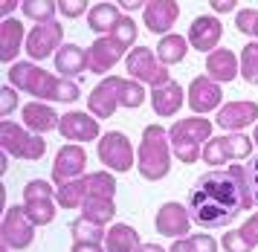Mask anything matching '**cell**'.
I'll use <instances>...</instances> for the list:
<instances>
[{"label": "cell", "mask_w": 258, "mask_h": 252, "mask_svg": "<svg viewBox=\"0 0 258 252\" xmlns=\"http://www.w3.org/2000/svg\"><path fill=\"white\" fill-rule=\"evenodd\" d=\"M249 206H252V197H249L246 165H238V162H232L223 171L200 174L195 185L188 188L191 223L203 229H223Z\"/></svg>", "instance_id": "1"}, {"label": "cell", "mask_w": 258, "mask_h": 252, "mask_svg": "<svg viewBox=\"0 0 258 252\" xmlns=\"http://www.w3.org/2000/svg\"><path fill=\"white\" fill-rule=\"evenodd\" d=\"M9 84L18 87V90H26L29 96H35V102L47 99V102H64L73 104L79 102V84L73 79H61V76H52L47 70H41L35 61H15L9 67Z\"/></svg>", "instance_id": "2"}, {"label": "cell", "mask_w": 258, "mask_h": 252, "mask_svg": "<svg viewBox=\"0 0 258 252\" xmlns=\"http://www.w3.org/2000/svg\"><path fill=\"white\" fill-rule=\"evenodd\" d=\"M145 102V87L134 79H122V76H107L93 87L87 96V107L96 119H110L119 107L137 110Z\"/></svg>", "instance_id": "3"}, {"label": "cell", "mask_w": 258, "mask_h": 252, "mask_svg": "<svg viewBox=\"0 0 258 252\" xmlns=\"http://www.w3.org/2000/svg\"><path fill=\"white\" fill-rule=\"evenodd\" d=\"M137 168H140L142 180L148 183H160L171 171V142H168V131L160 125H148L142 131L140 148H137Z\"/></svg>", "instance_id": "4"}, {"label": "cell", "mask_w": 258, "mask_h": 252, "mask_svg": "<svg viewBox=\"0 0 258 252\" xmlns=\"http://www.w3.org/2000/svg\"><path fill=\"white\" fill-rule=\"evenodd\" d=\"M212 139V122L206 116H188V119H180L168 128V142H171V151L180 162H198L203 157V148Z\"/></svg>", "instance_id": "5"}, {"label": "cell", "mask_w": 258, "mask_h": 252, "mask_svg": "<svg viewBox=\"0 0 258 252\" xmlns=\"http://www.w3.org/2000/svg\"><path fill=\"white\" fill-rule=\"evenodd\" d=\"M0 145H3V154L18 157V160H29V162L41 160L47 154V139L32 134L29 128L12 122V119L0 122Z\"/></svg>", "instance_id": "6"}, {"label": "cell", "mask_w": 258, "mask_h": 252, "mask_svg": "<svg viewBox=\"0 0 258 252\" xmlns=\"http://www.w3.org/2000/svg\"><path fill=\"white\" fill-rule=\"evenodd\" d=\"M125 70L131 73V79L140 81V84H151L154 87H160V84H165V81H171V76H168V67L165 64H160V58L154 55L148 46H134L128 52V58H125Z\"/></svg>", "instance_id": "7"}, {"label": "cell", "mask_w": 258, "mask_h": 252, "mask_svg": "<svg viewBox=\"0 0 258 252\" xmlns=\"http://www.w3.org/2000/svg\"><path fill=\"white\" fill-rule=\"evenodd\" d=\"M55 188L44 180H29L24 185V209L35 226H47L55 220Z\"/></svg>", "instance_id": "8"}, {"label": "cell", "mask_w": 258, "mask_h": 252, "mask_svg": "<svg viewBox=\"0 0 258 252\" xmlns=\"http://www.w3.org/2000/svg\"><path fill=\"white\" fill-rule=\"evenodd\" d=\"M96 154H99V160L105 162L110 171L125 174L134 168V145H131V139L122 131H107V134H102Z\"/></svg>", "instance_id": "9"}, {"label": "cell", "mask_w": 258, "mask_h": 252, "mask_svg": "<svg viewBox=\"0 0 258 252\" xmlns=\"http://www.w3.org/2000/svg\"><path fill=\"white\" fill-rule=\"evenodd\" d=\"M61 41H64V26L61 21H47V23H38L32 32L26 35V55L32 58V61H44L49 58L52 52H58Z\"/></svg>", "instance_id": "10"}, {"label": "cell", "mask_w": 258, "mask_h": 252, "mask_svg": "<svg viewBox=\"0 0 258 252\" xmlns=\"http://www.w3.org/2000/svg\"><path fill=\"white\" fill-rule=\"evenodd\" d=\"M35 241V223L29 220L24 206H9L3 215V243L9 249H26Z\"/></svg>", "instance_id": "11"}, {"label": "cell", "mask_w": 258, "mask_h": 252, "mask_svg": "<svg viewBox=\"0 0 258 252\" xmlns=\"http://www.w3.org/2000/svg\"><path fill=\"white\" fill-rule=\"evenodd\" d=\"M131 46H125L119 38L113 35H105V38H96L90 49H87V58H90V73L96 76H105L110 67H116L122 58H128Z\"/></svg>", "instance_id": "12"}, {"label": "cell", "mask_w": 258, "mask_h": 252, "mask_svg": "<svg viewBox=\"0 0 258 252\" xmlns=\"http://www.w3.org/2000/svg\"><path fill=\"white\" fill-rule=\"evenodd\" d=\"M84 168H87V154L82 145H76V142L61 145L55 162H52V183L64 185L70 180H79V177H84Z\"/></svg>", "instance_id": "13"}, {"label": "cell", "mask_w": 258, "mask_h": 252, "mask_svg": "<svg viewBox=\"0 0 258 252\" xmlns=\"http://www.w3.org/2000/svg\"><path fill=\"white\" fill-rule=\"evenodd\" d=\"M58 134L70 142H93V139H102V131H99V119L93 113H84V110H70V113L61 116Z\"/></svg>", "instance_id": "14"}, {"label": "cell", "mask_w": 258, "mask_h": 252, "mask_svg": "<svg viewBox=\"0 0 258 252\" xmlns=\"http://www.w3.org/2000/svg\"><path fill=\"white\" fill-rule=\"evenodd\" d=\"M180 18V3L177 0H151L145 3L142 9V21H145V29L154 35H171V26Z\"/></svg>", "instance_id": "15"}, {"label": "cell", "mask_w": 258, "mask_h": 252, "mask_svg": "<svg viewBox=\"0 0 258 252\" xmlns=\"http://www.w3.org/2000/svg\"><path fill=\"white\" fill-rule=\"evenodd\" d=\"M221 35H223V23L215 18V15H200L191 21L188 26L186 41L188 46H195L198 52H215L218 44H221Z\"/></svg>", "instance_id": "16"}, {"label": "cell", "mask_w": 258, "mask_h": 252, "mask_svg": "<svg viewBox=\"0 0 258 252\" xmlns=\"http://www.w3.org/2000/svg\"><path fill=\"white\" fill-rule=\"evenodd\" d=\"M154 226H157V232L165 235V238H174V241L186 238L188 229H191L188 206H180V203H165V206H160L157 218H154Z\"/></svg>", "instance_id": "17"}, {"label": "cell", "mask_w": 258, "mask_h": 252, "mask_svg": "<svg viewBox=\"0 0 258 252\" xmlns=\"http://www.w3.org/2000/svg\"><path fill=\"white\" fill-rule=\"evenodd\" d=\"M221 99H223V90L218 81H212L209 76L191 79V84H188V107L195 113H212V110H218Z\"/></svg>", "instance_id": "18"}, {"label": "cell", "mask_w": 258, "mask_h": 252, "mask_svg": "<svg viewBox=\"0 0 258 252\" xmlns=\"http://www.w3.org/2000/svg\"><path fill=\"white\" fill-rule=\"evenodd\" d=\"M252 122H258L255 102H226V104H221V110L215 116V125H221L223 131H232V134H241Z\"/></svg>", "instance_id": "19"}, {"label": "cell", "mask_w": 258, "mask_h": 252, "mask_svg": "<svg viewBox=\"0 0 258 252\" xmlns=\"http://www.w3.org/2000/svg\"><path fill=\"white\" fill-rule=\"evenodd\" d=\"M241 73V58L235 55L229 46H218L215 52H209L206 58V76L218 84H226V81L238 79Z\"/></svg>", "instance_id": "20"}, {"label": "cell", "mask_w": 258, "mask_h": 252, "mask_svg": "<svg viewBox=\"0 0 258 252\" xmlns=\"http://www.w3.org/2000/svg\"><path fill=\"white\" fill-rule=\"evenodd\" d=\"M55 70H58L61 79H79V76H84L90 70V58H87V52L82 46L64 44L55 52Z\"/></svg>", "instance_id": "21"}, {"label": "cell", "mask_w": 258, "mask_h": 252, "mask_svg": "<svg viewBox=\"0 0 258 252\" xmlns=\"http://www.w3.org/2000/svg\"><path fill=\"white\" fill-rule=\"evenodd\" d=\"M24 128H29L32 134H49V131H55V128L61 125V119H58V113L49 107V104H44V102H29V104H24Z\"/></svg>", "instance_id": "22"}, {"label": "cell", "mask_w": 258, "mask_h": 252, "mask_svg": "<svg viewBox=\"0 0 258 252\" xmlns=\"http://www.w3.org/2000/svg\"><path fill=\"white\" fill-rule=\"evenodd\" d=\"M24 23L18 21V18H6V21L0 23V61L3 64H12L18 52H21V46L24 44Z\"/></svg>", "instance_id": "23"}, {"label": "cell", "mask_w": 258, "mask_h": 252, "mask_svg": "<svg viewBox=\"0 0 258 252\" xmlns=\"http://www.w3.org/2000/svg\"><path fill=\"white\" fill-rule=\"evenodd\" d=\"M183 87L177 84V81H165L160 87H154L151 90V107L157 116H174L180 113V107H183Z\"/></svg>", "instance_id": "24"}, {"label": "cell", "mask_w": 258, "mask_h": 252, "mask_svg": "<svg viewBox=\"0 0 258 252\" xmlns=\"http://www.w3.org/2000/svg\"><path fill=\"white\" fill-rule=\"evenodd\" d=\"M119 21H122L119 3H96V6H90V12H87V26H90L99 38H105V35L113 32Z\"/></svg>", "instance_id": "25"}, {"label": "cell", "mask_w": 258, "mask_h": 252, "mask_svg": "<svg viewBox=\"0 0 258 252\" xmlns=\"http://www.w3.org/2000/svg\"><path fill=\"white\" fill-rule=\"evenodd\" d=\"M140 249V232L128 223H113L107 229L105 252H137Z\"/></svg>", "instance_id": "26"}, {"label": "cell", "mask_w": 258, "mask_h": 252, "mask_svg": "<svg viewBox=\"0 0 258 252\" xmlns=\"http://www.w3.org/2000/svg\"><path fill=\"white\" fill-rule=\"evenodd\" d=\"M116 215V206H113V197H87L82 203V218L96 223V226H107Z\"/></svg>", "instance_id": "27"}, {"label": "cell", "mask_w": 258, "mask_h": 252, "mask_svg": "<svg viewBox=\"0 0 258 252\" xmlns=\"http://www.w3.org/2000/svg\"><path fill=\"white\" fill-rule=\"evenodd\" d=\"M186 49H188V41L183 35H165L157 44V58H160V64L171 67V64H180L186 58Z\"/></svg>", "instance_id": "28"}, {"label": "cell", "mask_w": 258, "mask_h": 252, "mask_svg": "<svg viewBox=\"0 0 258 252\" xmlns=\"http://www.w3.org/2000/svg\"><path fill=\"white\" fill-rule=\"evenodd\" d=\"M70 232H73V243H79V246H102V241L107 238L102 232V226H96V223H90L84 218L73 220Z\"/></svg>", "instance_id": "29"}, {"label": "cell", "mask_w": 258, "mask_h": 252, "mask_svg": "<svg viewBox=\"0 0 258 252\" xmlns=\"http://www.w3.org/2000/svg\"><path fill=\"white\" fill-rule=\"evenodd\" d=\"M168 252H218V241L212 235H186L171 243Z\"/></svg>", "instance_id": "30"}, {"label": "cell", "mask_w": 258, "mask_h": 252, "mask_svg": "<svg viewBox=\"0 0 258 252\" xmlns=\"http://www.w3.org/2000/svg\"><path fill=\"white\" fill-rule=\"evenodd\" d=\"M55 9H58V3H52V0H24V3H21V12H24L29 21H38V23L55 21V18H52Z\"/></svg>", "instance_id": "31"}, {"label": "cell", "mask_w": 258, "mask_h": 252, "mask_svg": "<svg viewBox=\"0 0 258 252\" xmlns=\"http://www.w3.org/2000/svg\"><path fill=\"white\" fill-rule=\"evenodd\" d=\"M223 145H226V157L229 160H246L252 154V148H255V142L246 134H229V137H223Z\"/></svg>", "instance_id": "32"}, {"label": "cell", "mask_w": 258, "mask_h": 252, "mask_svg": "<svg viewBox=\"0 0 258 252\" xmlns=\"http://www.w3.org/2000/svg\"><path fill=\"white\" fill-rule=\"evenodd\" d=\"M241 76L249 84H258V44H244L241 49Z\"/></svg>", "instance_id": "33"}, {"label": "cell", "mask_w": 258, "mask_h": 252, "mask_svg": "<svg viewBox=\"0 0 258 252\" xmlns=\"http://www.w3.org/2000/svg\"><path fill=\"white\" fill-rule=\"evenodd\" d=\"M203 162H209V165H226V145H223V137H212L209 142H206V148H203V157H200Z\"/></svg>", "instance_id": "34"}, {"label": "cell", "mask_w": 258, "mask_h": 252, "mask_svg": "<svg viewBox=\"0 0 258 252\" xmlns=\"http://www.w3.org/2000/svg\"><path fill=\"white\" fill-rule=\"evenodd\" d=\"M235 26H238V32H244L258 41V9H238Z\"/></svg>", "instance_id": "35"}, {"label": "cell", "mask_w": 258, "mask_h": 252, "mask_svg": "<svg viewBox=\"0 0 258 252\" xmlns=\"http://www.w3.org/2000/svg\"><path fill=\"white\" fill-rule=\"evenodd\" d=\"M113 38H119L125 46H131L134 49V44H137V21L134 18H128V15H122V21L116 23V29H113Z\"/></svg>", "instance_id": "36"}, {"label": "cell", "mask_w": 258, "mask_h": 252, "mask_svg": "<svg viewBox=\"0 0 258 252\" xmlns=\"http://www.w3.org/2000/svg\"><path fill=\"white\" fill-rule=\"evenodd\" d=\"M221 246H223L226 252H252V249H255V246H252V243H249L244 235H241V229L226 232V235L221 238Z\"/></svg>", "instance_id": "37"}, {"label": "cell", "mask_w": 258, "mask_h": 252, "mask_svg": "<svg viewBox=\"0 0 258 252\" xmlns=\"http://www.w3.org/2000/svg\"><path fill=\"white\" fill-rule=\"evenodd\" d=\"M246 180H249V197H252V206H258V157H252L249 165H246Z\"/></svg>", "instance_id": "38"}, {"label": "cell", "mask_w": 258, "mask_h": 252, "mask_svg": "<svg viewBox=\"0 0 258 252\" xmlns=\"http://www.w3.org/2000/svg\"><path fill=\"white\" fill-rule=\"evenodd\" d=\"M58 9H61L64 18H79V15L87 12V3H84V0H61Z\"/></svg>", "instance_id": "39"}, {"label": "cell", "mask_w": 258, "mask_h": 252, "mask_svg": "<svg viewBox=\"0 0 258 252\" xmlns=\"http://www.w3.org/2000/svg\"><path fill=\"white\" fill-rule=\"evenodd\" d=\"M15 107H18V90H12V84H6V87H3V107H0L3 119L12 113Z\"/></svg>", "instance_id": "40"}, {"label": "cell", "mask_w": 258, "mask_h": 252, "mask_svg": "<svg viewBox=\"0 0 258 252\" xmlns=\"http://www.w3.org/2000/svg\"><path fill=\"white\" fill-rule=\"evenodd\" d=\"M241 235H244L252 246H258V212H255V215H249V220L241 226Z\"/></svg>", "instance_id": "41"}, {"label": "cell", "mask_w": 258, "mask_h": 252, "mask_svg": "<svg viewBox=\"0 0 258 252\" xmlns=\"http://www.w3.org/2000/svg\"><path fill=\"white\" fill-rule=\"evenodd\" d=\"M235 6H238L235 0H223V3H212V9H215V12H232Z\"/></svg>", "instance_id": "42"}, {"label": "cell", "mask_w": 258, "mask_h": 252, "mask_svg": "<svg viewBox=\"0 0 258 252\" xmlns=\"http://www.w3.org/2000/svg\"><path fill=\"white\" fill-rule=\"evenodd\" d=\"M119 9H125V12H137V9H145V3H140V0H128V3H119Z\"/></svg>", "instance_id": "43"}, {"label": "cell", "mask_w": 258, "mask_h": 252, "mask_svg": "<svg viewBox=\"0 0 258 252\" xmlns=\"http://www.w3.org/2000/svg\"><path fill=\"white\" fill-rule=\"evenodd\" d=\"M137 252H168V249L157 246V243H140V249H137Z\"/></svg>", "instance_id": "44"}, {"label": "cell", "mask_w": 258, "mask_h": 252, "mask_svg": "<svg viewBox=\"0 0 258 252\" xmlns=\"http://www.w3.org/2000/svg\"><path fill=\"white\" fill-rule=\"evenodd\" d=\"M15 6H18V3H15V0H6V3H3V21H6V18H9V12H12Z\"/></svg>", "instance_id": "45"}, {"label": "cell", "mask_w": 258, "mask_h": 252, "mask_svg": "<svg viewBox=\"0 0 258 252\" xmlns=\"http://www.w3.org/2000/svg\"><path fill=\"white\" fill-rule=\"evenodd\" d=\"M252 137H255L252 142H255V148H258V125H255V134H252Z\"/></svg>", "instance_id": "46"}, {"label": "cell", "mask_w": 258, "mask_h": 252, "mask_svg": "<svg viewBox=\"0 0 258 252\" xmlns=\"http://www.w3.org/2000/svg\"><path fill=\"white\" fill-rule=\"evenodd\" d=\"M3 252H9V246H6V243H3Z\"/></svg>", "instance_id": "47"}]
</instances>
